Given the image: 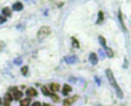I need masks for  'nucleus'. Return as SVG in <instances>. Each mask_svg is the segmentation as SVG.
I'll return each instance as SVG.
<instances>
[{"label": "nucleus", "instance_id": "1", "mask_svg": "<svg viewBox=\"0 0 131 106\" xmlns=\"http://www.w3.org/2000/svg\"><path fill=\"white\" fill-rule=\"evenodd\" d=\"M105 72H106V77H107V79L108 80L109 83L112 86V88L115 89L117 97L120 99H123L124 97V94L123 91H122V89L120 88L119 85L117 84V82L110 68H107L106 70V71H105Z\"/></svg>", "mask_w": 131, "mask_h": 106}, {"label": "nucleus", "instance_id": "2", "mask_svg": "<svg viewBox=\"0 0 131 106\" xmlns=\"http://www.w3.org/2000/svg\"><path fill=\"white\" fill-rule=\"evenodd\" d=\"M51 28L48 26H42L37 33V38L39 41H42L51 34Z\"/></svg>", "mask_w": 131, "mask_h": 106}, {"label": "nucleus", "instance_id": "3", "mask_svg": "<svg viewBox=\"0 0 131 106\" xmlns=\"http://www.w3.org/2000/svg\"><path fill=\"white\" fill-rule=\"evenodd\" d=\"M79 98V96L77 95H73L72 97H70V98H68L65 100H64L63 101V105L65 106H71V104H73L75 101H77Z\"/></svg>", "mask_w": 131, "mask_h": 106}, {"label": "nucleus", "instance_id": "4", "mask_svg": "<svg viewBox=\"0 0 131 106\" xmlns=\"http://www.w3.org/2000/svg\"><path fill=\"white\" fill-rule=\"evenodd\" d=\"M13 101L12 95L10 94L9 92H7L5 94V96L4 97V106H10L11 101Z\"/></svg>", "mask_w": 131, "mask_h": 106}, {"label": "nucleus", "instance_id": "5", "mask_svg": "<svg viewBox=\"0 0 131 106\" xmlns=\"http://www.w3.org/2000/svg\"><path fill=\"white\" fill-rule=\"evenodd\" d=\"M89 60H90V62H91V64L93 65H97L98 64V61H99L97 55L94 52H92L90 55Z\"/></svg>", "mask_w": 131, "mask_h": 106}, {"label": "nucleus", "instance_id": "6", "mask_svg": "<svg viewBox=\"0 0 131 106\" xmlns=\"http://www.w3.org/2000/svg\"><path fill=\"white\" fill-rule=\"evenodd\" d=\"M73 91V89L71 86H70L69 84H65L63 86L62 91V93L64 95H68L70 92H71Z\"/></svg>", "mask_w": 131, "mask_h": 106}, {"label": "nucleus", "instance_id": "7", "mask_svg": "<svg viewBox=\"0 0 131 106\" xmlns=\"http://www.w3.org/2000/svg\"><path fill=\"white\" fill-rule=\"evenodd\" d=\"M26 95L28 97H36L37 95V92L33 88H30L26 91Z\"/></svg>", "mask_w": 131, "mask_h": 106}, {"label": "nucleus", "instance_id": "8", "mask_svg": "<svg viewBox=\"0 0 131 106\" xmlns=\"http://www.w3.org/2000/svg\"><path fill=\"white\" fill-rule=\"evenodd\" d=\"M23 8H24V5H23L22 2H16V3L13 4L12 5V9L14 11H21L23 9Z\"/></svg>", "mask_w": 131, "mask_h": 106}, {"label": "nucleus", "instance_id": "9", "mask_svg": "<svg viewBox=\"0 0 131 106\" xmlns=\"http://www.w3.org/2000/svg\"><path fill=\"white\" fill-rule=\"evenodd\" d=\"M13 97L15 100L18 101L23 97V92L22 91H19L16 89L15 91H13Z\"/></svg>", "mask_w": 131, "mask_h": 106}, {"label": "nucleus", "instance_id": "10", "mask_svg": "<svg viewBox=\"0 0 131 106\" xmlns=\"http://www.w3.org/2000/svg\"><path fill=\"white\" fill-rule=\"evenodd\" d=\"M77 59V56L75 55L71 56L66 57V58H65V62L68 64H74V62H76Z\"/></svg>", "mask_w": 131, "mask_h": 106}, {"label": "nucleus", "instance_id": "11", "mask_svg": "<svg viewBox=\"0 0 131 106\" xmlns=\"http://www.w3.org/2000/svg\"><path fill=\"white\" fill-rule=\"evenodd\" d=\"M60 88V85L57 83H52L50 84V89L53 92L59 91Z\"/></svg>", "mask_w": 131, "mask_h": 106}, {"label": "nucleus", "instance_id": "12", "mask_svg": "<svg viewBox=\"0 0 131 106\" xmlns=\"http://www.w3.org/2000/svg\"><path fill=\"white\" fill-rule=\"evenodd\" d=\"M104 21V13L102 11H99L98 13V19L96 24H101Z\"/></svg>", "mask_w": 131, "mask_h": 106}, {"label": "nucleus", "instance_id": "13", "mask_svg": "<svg viewBox=\"0 0 131 106\" xmlns=\"http://www.w3.org/2000/svg\"><path fill=\"white\" fill-rule=\"evenodd\" d=\"M104 49H105V51L106 52V54H107L108 56L109 57V58H112L114 57V52L112 51V49L111 48H109V47H108V46H105L104 47Z\"/></svg>", "mask_w": 131, "mask_h": 106}, {"label": "nucleus", "instance_id": "14", "mask_svg": "<svg viewBox=\"0 0 131 106\" xmlns=\"http://www.w3.org/2000/svg\"><path fill=\"white\" fill-rule=\"evenodd\" d=\"M2 14L4 16H5L10 17L11 15V11L9 8L6 7H4V8H2Z\"/></svg>", "mask_w": 131, "mask_h": 106}, {"label": "nucleus", "instance_id": "15", "mask_svg": "<svg viewBox=\"0 0 131 106\" xmlns=\"http://www.w3.org/2000/svg\"><path fill=\"white\" fill-rule=\"evenodd\" d=\"M71 43H72V46L73 47H74L75 48L79 49L80 48V43H79V41L76 39V38H75L74 37H71Z\"/></svg>", "mask_w": 131, "mask_h": 106}, {"label": "nucleus", "instance_id": "16", "mask_svg": "<svg viewBox=\"0 0 131 106\" xmlns=\"http://www.w3.org/2000/svg\"><path fill=\"white\" fill-rule=\"evenodd\" d=\"M30 103H31V99L25 98L20 101V105L21 106H28L30 105Z\"/></svg>", "mask_w": 131, "mask_h": 106}, {"label": "nucleus", "instance_id": "17", "mask_svg": "<svg viewBox=\"0 0 131 106\" xmlns=\"http://www.w3.org/2000/svg\"><path fill=\"white\" fill-rule=\"evenodd\" d=\"M118 18H119V21H120L121 25H122V26H123V28H124V29L126 30V26H125V24H124L123 19V15H122V11H121V10H119Z\"/></svg>", "mask_w": 131, "mask_h": 106}, {"label": "nucleus", "instance_id": "18", "mask_svg": "<svg viewBox=\"0 0 131 106\" xmlns=\"http://www.w3.org/2000/svg\"><path fill=\"white\" fill-rule=\"evenodd\" d=\"M50 97H51V99H52L53 102H54V103H59V102L60 98H59V96L57 95V94H51V93Z\"/></svg>", "mask_w": 131, "mask_h": 106}, {"label": "nucleus", "instance_id": "19", "mask_svg": "<svg viewBox=\"0 0 131 106\" xmlns=\"http://www.w3.org/2000/svg\"><path fill=\"white\" fill-rule=\"evenodd\" d=\"M41 91L42 92V94H44L45 96H50L51 93L50 92V91H48V89L47 88V87L45 86H43L41 88Z\"/></svg>", "mask_w": 131, "mask_h": 106}, {"label": "nucleus", "instance_id": "20", "mask_svg": "<svg viewBox=\"0 0 131 106\" xmlns=\"http://www.w3.org/2000/svg\"><path fill=\"white\" fill-rule=\"evenodd\" d=\"M99 42H100V43L102 46L104 48L105 46H106V39L105 38V37H103V36H102V35H100V36L99 37Z\"/></svg>", "mask_w": 131, "mask_h": 106}, {"label": "nucleus", "instance_id": "21", "mask_svg": "<svg viewBox=\"0 0 131 106\" xmlns=\"http://www.w3.org/2000/svg\"><path fill=\"white\" fill-rule=\"evenodd\" d=\"M21 73L22 74V75L26 76L27 73H28V66H24V67H22V68H21Z\"/></svg>", "mask_w": 131, "mask_h": 106}, {"label": "nucleus", "instance_id": "22", "mask_svg": "<svg viewBox=\"0 0 131 106\" xmlns=\"http://www.w3.org/2000/svg\"><path fill=\"white\" fill-rule=\"evenodd\" d=\"M7 21V19L5 17L0 16V24H2Z\"/></svg>", "mask_w": 131, "mask_h": 106}, {"label": "nucleus", "instance_id": "23", "mask_svg": "<svg viewBox=\"0 0 131 106\" xmlns=\"http://www.w3.org/2000/svg\"><path fill=\"white\" fill-rule=\"evenodd\" d=\"M14 62H15V64H17V65H19V64H21L22 63V60L20 58H17L15 60Z\"/></svg>", "mask_w": 131, "mask_h": 106}, {"label": "nucleus", "instance_id": "24", "mask_svg": "<svg viewBox=\"0 0 131 106\" xmlns=\"http://www.w3.org/2000/svg\"><path fill=\"white\" fill-rule=\"evenodd\" d=\"M4 47H5V43H4V41H0V51L3 49Z\"/></svg>", "mask_w": 131, "mask_h": 106}, {"label": "nucleus", "instance_id": "25", "mask_svg": "<svg viewBox=\"0 0 131 106\" xmlns=\"http://www.w3.org/2000/svg\"><path fill=\"white\" fill-rule=\"evenodd\" d=\"M95 81H96V82L97 83L98 86H100V84H101V82H100V79L98 78L97 76L95 77Z\"/></svg>", "mask_w": 131, "mask_h": 106}, {"label": "nucleus", "instance_id": "26", "mask_svg": "<svg viewBox=\"0 0 131 106\" xmlns=\"http://www.w3.org/2000/svg\"><path fill=\"white\" fill-rule=\"evenodd\" d=\"M33 106H41V103L40 102H34L33 104H32Z\"/></svg>", "mask_w": 131, "mask_h": 106}, {"label": "nucleus", "instance_id": "27", "mask_svg": "<svg viewBox=\"0 0 131 106\" xmlns=\"http://www.w3.org/2000/svg\"><path fill=\"white\" fill-rule=\"evenodd\" d=\"M43 105H46V106H51V104H45V103H44V104H43Z\"/></svg>", "mask_w": 131, "mask_h": 106}, {"label": "nucleus", "instance_id": "28", "mask_svg": "<svg viewBox=\"0 0 131 106\" xmlns=\"http://www.w3.org/2000/svg\"><path fill=\"white\" fill-rule=\"evenodd\" d=\"M1 103H2V100H1V98H0V105L1 104Z\"/></svg>", "mask_w": 131, "mask_h": 106}]
</instances>
